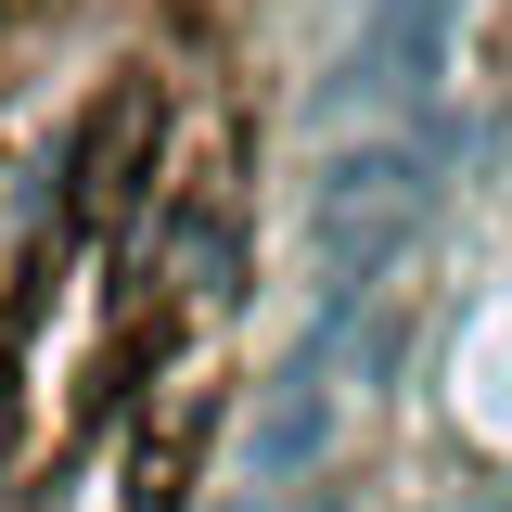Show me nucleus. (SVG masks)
I'll return each instance as SVG.
<instances>
[{"label": "nucleus", "mask_w": 512, "mask_h": 512, "mask_svg": "<svg viewBox=\"0 0 512 512\" xmlns=\"http://www.w3.org/2000/svg\"><path fill=\"white\" fill-rule=\"evenodd\" d=\"M448 192V128H372L359 154H333L308 192V256L333 282V308H359L372 282H397V256L436 231Z\"/></svg>", "instance_id": "1"}, {"label": "nucleus", "mask_w": 512, "mask_h": 512, "mask_svg": "<svg viewBox=\"0 0 512 512\" xmlns=\"http://www.w3.org/2000/svg\"><path fill=\"white\" fill-rule=\"evenodd\" d=\"M333 359H346V308H320V333L269 372V397H256V436H244V487H256V500H295L320 461H333V423H346Z\"/></svg>", "instance_id": "2"}, {"label": "nucleus", "mask_w": 512, "mask_h": 512, "mask_svg": "<svg viewBox=\"0 0 512 512\" xmlns=\"http://www.w3.org/2000/svg\"><path fill=\"white\" fill-rule=\"evenodd\" d=\"M448 26H461V0H372L359 13V52L333 77V116H410V103H436Z\"/></svg>", "instance_id": "3"}]
</instances>
